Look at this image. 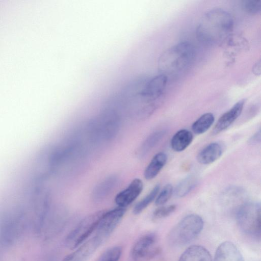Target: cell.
<instances>
[{
  "label": "cell",
  "mask_w": 261,
  "mask_h": 261,
  "mask_svg": "<svg viewBox=\"0 0 261 261\" xmlns=\"http://www.w3.org/2000/svg\"><path fill=\"white\" fill-rule=\"evenodd\" d=\"M233 27L231 14L222 9H214L202 17L197 29L199 40L210 45L223 42L230 35Z\"/></svg>",
  "instance_id": "obj_1"
},
{
  "label": "cell",
  "mask_w": 261,
  "mask_h": 261,
  "mask_svg": "<svg viewBox=\"0 0 261 261\" xmlns=\"http://www.w3.org/2000/svg\"><path fill=\"white\" fill-rule=\"evenodd\" d=\"M196 55L194 46L182 42L169 48L160 57L159 70L167 77L178 75L190 67Z\"/></svg>",
  "instance_id": "obj_2"
},
{
  "label": "cell",
  "mask_w": 261,
  "mask_h": 261,
  "mask_svg": "<svg viewBox=\"0 0 261 261\" xmlns=\"http://www.w3.org/2000/svg\"><path fill=\"white\" fill-rule=\"evenodd\" d=\"M202 218L196 214H190L183 218L171 230V242L177 246L188 244L194 240L203 227Z\"/></svg>",
  "instance_id": "obj_3"
},
{
  "label": "cell",
  "mask_w": 261,
  "mask_h": 261,
  "mask_svg": "<svg viewBox=\"0 0 261 261\" xmlns=\"http://www.w3.org/2000/svg\"><path fill=\"white\" fill-rule=\"evenodd\" d=\"M260 205L248 202L241 205L237 213V221L242 231L248 235L260 238L261 232Z\"/></svg>",
  "instance_id": "obj_4"
},
{
  "label": "cell",
  "mask_w": 261,
  "mask_h": 261,
  "mask_svg": "<svg viewBox=\"0 0 261 261\" xmlns=\"http://www.w3.org/2000/svg\"><path fill=\"white\" fill-rule=\"evenodd\" d=\"M105 212L98 211L83 219L67 236L66 239V245L74 249L83 244L96 229L99 220Z\"/></svg>",
  "instance_id": "obj_5"
},
{
  "label": "cell",
  "mask_w": 261,
  "mask_h": 261,
  "mask_svg": "<svg viewBox=\"0 0 261 261\" xmlns=\"http://www.w3.org/2000/svg\"><path fill=\"white\" fill-rule=\"evenodd\" d=\"M156 236L153 233L142 236L134 245L131 254L135 261H145L154 257L160 252Z\"/></svg>",
  "instance_id": "obj_6"
},
{
  "label": "cell",
  "mask_w": 261,
  "mask_h": 261,
  "mask_svg": "<svg viewBox=\"0 0 261 261\" xmlns=\"http://www.w3.org/2000/svg\"><path fill=\"white\" fill-rule=\"evenodd\" d=\"M125 213V209L120 207L105 211L98 222L96 236L102 241L105 240L120 223Z\"/></svg>",
  "instance_id": "obj_7"
},
{
  "label": "cell",
  "mask_w": 261,
  "mask_h": 261,
  "mask_svg": "<svg viewBox=\"0 0 261 261\" xmlns=\"http://www.w3.org/2000/svg\"><path fill=\"white\" fill-rule=\"evenodd\" d=\"M143 184L139 178L134 179L126 188L116 196L115 201L120 207L124 208L134 202L143 190Z\"/></svg>",
  "instance_id": "obj_8"
},
{
  "label": "cell",
  "mask_w": 261,
  "mask_h": 261,
  "mask_svg": "<svg viewBox=\"0 0 261 261\" xmlns=\"http://www.w3.org/2000/svg\"><path fill=\"white\" fill-rule=\"evenodd\" d=\"M245 101V99L239 100L219 118L213 130L214 134L223 132L234 122L241 114Z\"/></svg>",
  "instance_id": "obj_9"
},
{
  "label": "cell",
  "mask_w": 261,
  "mask_h": 261,
  "mask_svg": "<svg viewBox=\"0 0 261 261\" xmlns=\"http://www.w3.org/2000/svg\"><path fill=\"white\" fill-rule=\"evenodd\" d=\"M102 242L100 239L95 236L81 245L78 249L66 256L62 261H84Z\"/></svg>",
  "instance_id": "obj_10"
},
{
  "label": "cell",
  "mask_w": 261,
  "mask_h": 261,
  "mask_svg": "<svg viewBox=\"0 0 261 261\" xmlns=\"http://www.w3.org/2000/svg\"><path fill=\"white\" fill-rule=\"evenodd\" d=\"M213 261H244L238 247L231 242L225 241L217 247Z\"/></svg>",
  "instance_id": "obj_11"
},
{
  "label": "cell",
  "mask_w": 261,
  "mask_h": 261,
  "mask_svg": "<svg viewBox=\"0 0 261 261\" xmlns=\"http://www.w3.org/2000/svg\"><path fill=\"white\" fill-rule=\"evenodd\" d=\"M178 261H213L211 253L203 246L198 245L188 247L180 255Z\"/></svg>",
  "instance_id": "obj_12"
},
{
  "label": "cell",
  "mask_w": 261,
  "mask_h": 261,
  "mask_svg": "<svg viewBox=\"0 0 261 261\" xmlns=\"http://www.w3.org/2000/svg\"><path fill=\"white\" fill-rule=\"evenodd\" d=\"M222 153L223 148L219 143H211L198 153L197 160L201 164H210L217 160Z\"/></svg>",
  "instance_id": "obj_13"
},
{
  "label": "cell",
  "mask_w": 261,
  "mask_h": 261,
  "mask_svg": "<svg viewBox=\"0 0 261 261\" xmlns=\"http://www.w3.org/2000/svg\"><path fill=\"white\" fill-rule=\"evenodd\" d=\"M167 161V156L164 152H159L152 159L145 169L144 176L147 180L154 178L164 167Z\"/></svg>",
  "instance_id": "obj_14"
},
{
  "label": "cell",
  "mask_w": 261,
  "mask_h": 261,
  "mask_svg": "<svg viewBox=\"0 0 261 261\" xmlns=\"http://www.w3.org/2000/svg\"><path fill=\"white\" fill-rule=\"evenodd\" d=\"M192 133L186 129L177 132L171 140V147L173 150L180 152L186 149L193 141Z\"/></svg>",
  "instance_id": "obj_15"
},
{
  "label": "cell",
  "mask_w": 261,
  "mask_h": 261,
  "mask_svg": "<svg viewBox=\"0 0 261 261\" xmlns=\"http://www.w3.org/2000/svg\"><path fill=\"white\" fill-rule=\"evenodd\" d=\"M215 121L214 115L206 113L199 117L192 124L193 132L197 135L206 132L212 125Z\"/></svg>",
  "instance_id": "obj_16"
},
{
  "label": "cell",
  "mask_w": 261,
  "mask_h": 261,
  "mask_svg": "<svg viewBox=\"0 0 261 261\" xmlns=\"http://www.w3.org/2000/svg\"><path fill=\"white\" fill-rule=\"evenodd\" d=\"M197 182V179L194 176L186 177L176 186L174 191L175 194L178 197L185 196L196 186Z\"/></svg>",
  "instance_id": "obj_17"
},
{
  "label": "cell",
  "mask_w": 261,
  "mask_h": 261,
  "mask_svg": "<svg viewBox=\"0 0 261 261\" xmlns=\"http://www.w3.org/2000/svg\"><path fill=\"white\" fill-rule=\"evenodd\" d=\"M159 190L160 186L159 185H156L147 195H146L135 205L133 210V213L136 215L141 213L154 200L158 195Z\"/></svg>",
  "instance_id": "obj_18"
},
{
  "label": "cell",
  "mask_w": 261,
  "mask_h": 261,
  "mask_svg": "<svg viewBox=\"0 0 261 261\" xmlns=\"http://www.w3.org/2000/svg\"><path fill=\"white\" fill-rule=\"evenodd\" d=\"M165 133L164 131H159L150 135L142 145L140 153L147 152L164 136Z\"/></svg>",
  "instance_id": "obj_19"
},
{
  "label": "cell",
  "mask_w": 261,
  "mask_h": 261,
  "mask_svg": "<svg viewBox=\"0 0 261 261\" xmlns=\"http://www.w3.org/2000/svg\"><path fill=\"white\" fill-rule=\"evenodd\" d=\"M122 253L120 246H114L107 250L98 261H118Z\"/></svg>",
  "instance_id": "obj_20"
},
{
  "label": "cell",
  "mask_w": 261,
  "mask_h": 261,
  "mask_svg": "<svg viewBox=\"0 0 261 261\" xmlns=\"http://www.w3.org/2000/svg\"><path fill=\"white\" fill-rule=\"evenodd\" d=\"M173 192V187L170 184L166 185L157 196L155 204L158 206H162L170 198Z\"/></svg>",
  "instance_id": "obj_21"
},
{
  "label": "cell",
  "mask_w": 261,
  "mask_h": 261,
  "mask_svg": "<svg viewBox=\"0 0 261 261\" xmlns=\"http://www.w3.org/2000/svg\"><path fill=\"white\" fill-rule=\"evenodd\" d=\"M243 9L250 14H256L260 12L261 1L256 0H245L242 1Z\"/></svg>",
  "instance_id": "obj_22"
},
{
  "label": "cell",
  "mask_w": 261,
  "mask_h": 261,
  "mask_svg": "<svg viewBox=\"0 0 261 261\" xmlns=\"http://www.w3.org/2000/svg\"><path fill=\"white\" fill-rule=\"evenodd\" d=\"M114 179L112 178L106 179L105 181L102 182L97 187L94 191V195L95 197L100 198L101 196H105L108 192H109V189L112 188V186L114 185Z\"/></svg>",
  "instance_id": "obj_23"
},
{
  "label": "cell",
  "mask_w": 261,
  "mask_h": 261,
  "mask_svg": "<svg viewBox=\"0 0 261 261\" xmlns=\"http://www.w3.org/2000/svg\"><path fill=\"white\" fill-rule=\"evenodd\" d=\"M176 205L174 204L168 206H160L156 208L153 213V217L154 219H162L166 217L176 210Z\"/></svg>",
  "instance_id": "obj_24"
},
{
  "label": "cell",
  "mask_w": 261,
  "mask_h": 261,
  "mask_svg": "<svg viewBox=\"0 0 261 261\" xmlns=\"http://www.w3.org/2000/svg\"><path fill=\"white\" fill-rule=\"evenodd\" d=\"M260 140V132L259 130L252 137H251L249 140V142L250 144H256L258 142H259Z\"/></svg>",
  "instance_id": "obj_25"
},
{
  "label": "cell",
  "mask_w": 261,
  "mask_h": 261,
  "mask_svg": "<svg viewBox=\"0 0 261 261\" xmlns=\"http://www.w3.org/2000/svg\"><path fill=\"white\" fill-rule=\"evenodd\" d=\"M252 72L256 75L260 74V61L259 60L253 66Z\"/></svg>",
  "instance_id": "obj_26"
}]
</instances>
